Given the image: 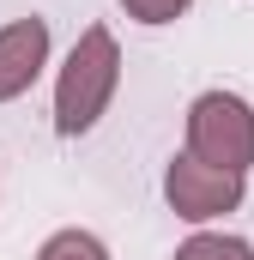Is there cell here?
Returning <instances> with one entry per match:
<instances>
[{
    "label": "cell",
    "mask_w": 254,
    "mask_h": 260,
    "mask_svg": "<svg viewBox=\"0 0 254 260\" xmlns=\"http://www.w3.org/2000/svg\"><path fill=\"white\" fill-rule=\"evenodd\" d=\"M115 85H121V49H115L109 24H85L55 79V133L61 139L91 133L103 121V109L115 103Z\"/></svg>",
    "instance_id": "obj_1"
},
{
    "label": "cell",
    "mask_w": 254,
    "mask_h": 260,
    "mask_svg": "<svg viewBox=\"0 0 254 260\" xmlns=\"http://www.w3.org/2000/svg\"><path fill=\"white\" fill-rule=\"evenodd\" d=\"M188 157L212 164V170H230V176H248V164H254V109L236 91H200L188 103Z\"/></svg>",
    "instance_id": "obj_2"
},
{
    "label": "cell",
    "mask_w": 254,
    "mask_h": 260,
    "mask_svg": "<svg viewBox=\"0 0 254 260\" xmlns=\"http://www.w3.org/2000/svg\"><path fill=\"white\" fill-rule=\"evenodd\" d=\"M164 200H170L176 218L212 224V218H224V212L242 206V176L212 170V164H200V157L182 151V157H170V170H164Z\"/></svg>",
    "instance_id": "obj_3"
},
{
    "label": "cell",
    "mask_w": 254,
    "mask_h": 260,
    "mask_svg": "<svg viewBox=\"0 0 254 260\" xmlns=\"http://www.w3.org/2000/svg\"><path fill=\"white\" fill-rule=\"evenodd\" d=\"M43 67H49V18H12V24H0V103L24 97Z\"/></svg>",
    "instance_id": "obj_4"
},
{
    "label": "cell",
    "mask_w": 254,
    "mask_h": 260,
    "mask_svg": "<svg viewBox=\"0 0 254 260\" xmlns=\"http://www.w3.org/2000/svg\"><path fill=\"white\" fill-rule=\"evenodd\" d=\"M176 260H254V242H242V236H218V230H200V236H188V242L176 248Z\"/></svg>",
    "instance_id": "obj_5"
},
{
    "label": "cell",
    "mask_w": 254,
    "mask_h": 260,
    "mask_svg": "<svg viewBox=\"0 0 254 260\" xmlns=\"http://www.w3.org/2000/svg\"><path fill=\"white\" fill-rule=\"evenodd\" d=\"M37 260H109V248H103L91 230H55V236L37 248Z\"/></svg>",
    "instance_id": "obj_6"
},
{
    "label": "cell",
    "mask_w": 254,
    "mask_h": 260,
    "mask_svg": "<svg viewBox=\"0 0 254 260\" xmlns=\"http://www.w3.org/2000/svg\"><path fill=\"white\" fill-rule=\"evenodd\" d=\"M121 6H127V18H139V24H176L194 0H121Z\"/></svg>",
    "instance_id": "obj_7"
}]
</instances>
